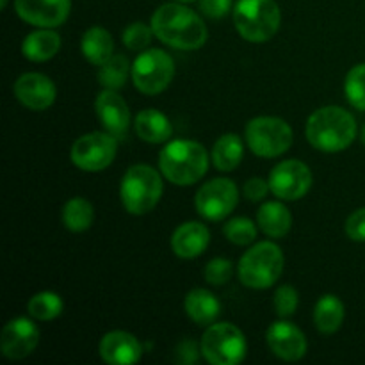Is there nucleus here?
<instances>
[{
	"label": "nucleus",
	"mask_w": 365,
	"mask_h": 365,
	"mask_svg": "<svg viewBox=\"0 0 365 365\" xmlns=\"http://www.w3.org/2000/svg\"><path fill=\"white\" fill-rule=\"evenodd\" d=\"M152 29L157 39L178 50L202 48L209 36L202 18L182 4L160 6L152 16Z\"/></svg>",
	"instance_id": "f257e3e1"
},
{
	"label": "nucleus",
	"mask_w": 365,
	"mask_h": 365,
	"mask_svg": "<svg viewBox=\"0 0 365 365\" xmlns=\"http://www.w3.org/2000/svg\"><path fill=\"white\" fill-rule=\"evenodd\" d=\"M307 139L319 152L337 153L351 146L356 138V121L339 106L321 107L307 121Z\"/></svg>",
	"instance_id": "f03ea898"
},
{
	"label": "nucleus",
	"mask_w": 365,
	"mask_h": 365,
	"mask_svg": "<svg viewBox=\"0 0 365 365\" xmlns=\"http://www.w3.org/2000/svg\"><path fill=\"white\" fill-rule=\"evenodd\" d=\"M160 173L175 185H192L209 170V153L196 141L168 143L159 155Z\"/></svg>",
	"instance_id": "7ed1b4c3"
},
{
	"label": "nucleus",
	"mask_w": 365,
	"mask_h": 365,
	"mask_svg": "<svg viewBox=\"0 0 365 365\" xmlns=\"http://www.w3.org/2000/svg\"><path fill=\"white\" fill-rule=\"evenodd\" d=\"M163 178L148 164L128 168L120 185V196L127 212L143 216L157 207L163 196Z\"/></svg>",
	"instance_id": "20e7f679"
},
{
	"label": "nucleus",
	"mask_w": 365,
	"mask_h": 365,
	"mask_svg": "<svg viewBox=\"0 0 365 365\" xmlns=\"http://www.w3.org/2000/svg\"><path fill=\"white\" fill-rule=\"evenodd\" d=\"M282 13L274 0H239L234 24L239 34L250 43H266L280 29Z\"/></svg>",
	"instance_id": "39448f33"
},
{
	"label": "nucleus",
	"mask_w": 365,
	"mask_h": 365,
	"mask_svg": "<svg viewBox=\"0 0 365 365\" xmlns=\"http://www.w3.org/2000/svg\"><path fill=\"white\" fill-rule=\"evenodd\" d=\"M284 253L274 242H257L239 260V278L250 289H269L284 273Z\"/></svg>",
	"instance_id": "423d86ee"
},
{
	"label": "nucleus",
	"mask_w": 365,
	"mask_h": 365,
	"mask_svg": "<svg viewBox=\"0 0 365 365\" xmlns=\"http://www.w3.org/2000/svg\"><path fill=\"white\" fill-rule=\"evenodd\" d=\"M245 138L255 155L273 159L291 148L294 134L291 125L282 118L259 116L246 125Z\"/></svg>",
	"instance_id": "0eeeda50"
},
{
	"label": "nucleus",
	"mask_w": 365,
	"mask_h": 365,
	"mask_svg": "<svg viewBox=\"0 0 365 365\" xmlns=\"http://www.w3.org/2000/svg\"><path fill=\"white\" fill-rule=\"evenodd\" d=\"M134 86L145 95H159L175 77V63L168 52L160 48L143 50L130 68Z\"/></svg>",
	"instance_id": "6e6552de"
},
{
	"label": "nucleus",
	"mask_w": 365,
	"mask_h": 365,
	"mask_svg": "<svg viewBox=\"0 0 365 365\" xmlns=\"http://www.w3.org/2000/svg\"><path fill=\"white\" fill-rule=\"evenodd\" d=\"M202 355L212 365H237L246 356L245 334L230 323L209 327L202 337Z\"/></svg>",
	"instance_id": "1a4fd4ad"
},
{
	"label": "nucleus",
	"mask_w": 365,
	"mask_h": 365,
	"mask_svg": "<svg viewBox=\"0 0 365 365\" xmlns=\"http://www.w3.org/2000/svg\"><path fill=\"white\" fill-rule=\"evenodd\" d=\"M116 138L109 132H89L81 135L71 146V163L82 171L96 173L110 166L116 157Z\"/></svg>",
	"instance_id": "9d476101"
},
{
	"label": "nucleus",
	"mask_w": 365,
	"mask_h": 365,
	"mask_svg": "<svg viewBox=\"0 0 365 365\" xmlns=\"http://www.w3.org/2000/svg\"><path fill=\"white\" fill-rule=\"evenodd\" d=\"M239 202V189L228 178H214L196 192V212L209 221H223L230 216Z\"/></svg>",
	"instance_id": "9b49d317"
},
{
	"label": "nucleus",
	"mask_w": 365,
	"mask_h": 365,
	"mask_svg": "<svg viewBox=\"0 0 365 365\" xmlns=\"http://www.w3.org/2000/svg\"><path fill=\"white\" fill-rule=\"evenodd\" d=\"M312 187V171L296 159L277 164L269 173V189L277 198L294 202L303 198Z\"/></svg>",
	"instance_id": "f8f14e48"
},
{
	"label": "nucleus",
	"mask_w": 365,
	"mask_h": 365,
	"mask_svg": "<svg viewBox=\"0 0 365 365\" xmlns=\"http://www.w3.org/2000/svg\"><path fill=\"white\" fill-rule=\"evenodd\" d=\"M39 344V328L27 317H16L4 327L0 349L9 360H21L31 355Z\"/></svg>",
	"instance_id": "ddd939ff"
},
{
	"label": "nucleus",
	"mask_w": 365,
	"mask_h": 365,
	"mask_svg": "<svg viewBox=\"0 0 365 365\" xmlns=\"http://www.w3.org/2000/svg\"><path fill=\"white\" fill-rule=\"evenodd\" d=\"M14 9L29 25L52 29L66 21L71 0H14Z\"/></svg>",
	"instance_id": "4468645a"
},
{
	"label": "nucleus",
	"mask_w": 365,
	"mask_h": 365,
	"mask_svg": "<svg viewBox=\"0 0 365 365\" xmlns=\"http://www.w3.org/2000/svg\"><path fill=\"white\" fill-rule=\"evenodd\" d=\"M266 341L273 355L285 362H298L307 353L305 334L296 324L277 321L266 331Z\"/></svg>",
	"instance_id": "2eb2a0df"
},
{
	"label": "nucleus",
	"mask_w": 365,
	"mask_h": 365,
	"mask_svg": "<svg viewBox=\"0 0 365 365\" xmlns=\"http://www.w3.org/2000/svg\"><path fill=\"white\" fill-rule=\"evenodd\" d=\"M14 96L21 106L32 110H45L53 106L57 96L56 84L43 73H24L14 82Z\"/></svg>",
	"instance_id": "dca6fc26"
},
{
	"label": "nucleus",
	"mask_w": 365,
	"mask_h": 365,
	"mask_svg": "<svg viewBox=\"0 0 365 365\" xmlns=\"http://www.w3.org/2000/svg\"><path fill=\"white\" fill-rule=\"evenodd\" d=\"M95 110L103 128L116 139L125 138L130 127V109L125 100L113 89H106L95 100Z\"/></svg>",
	"instance_id": "f3484780"
},
{
	"label": "nucleus",
	"mask_w": 365,
	"mask_h": 365,
	"mask_svg": "<svg viewBox=\"0 0 365 365\" xmlns=\"http://www.w3.org/2000/svg\"><path fill=\"white\" fill-rule=\"evenodd\" d=\"M100 356L110 365H132L143 356V346L128 331L114 330L102 337L98 346Z\"/></svg>",
	"instance_id": "a211bd4d"
},
{
	"label": "nucleus",
	"mask_w": 365,
	"mask_h": 365,
	"mask_svg": "<svg viewBox=\"0 0 365 365\" xmlns=\"http://www.w3.org/2000/svg\"><path fill=\"white\" fill-rule=\"evenodd\" d=\"M210 242V232L200 221H187L175 230L171 237V248L180 259H196L207 250Z\"/></svg>",
	"instance_id": "6ab92c4d"
},
{
	"label": "nucleus",
	"mask_w": 365,
	"mask_h": 365,
	"mask_svg": "<svg viewBox=\"0 0 365 365\" xmlns=\"http://www.w3.org/2000/svg\"><path fill=\"white\" fill-rule=\"evenodd\" d=\"M185 314L198 327H209L220 317L221 303L216 296L207 289H192L184 299Z\"/></svg>",
	"instance_id": "aec40b11"
},
{
	"label": "nucleus",
	"mask_w": 365,
	"mask_h": 365,
	"mask_svg": "<svg viewBox=\"0 0 365 365\" xmlns=\"http://www.w3.org/2000/svg\"><path fill=\"white\" fill-rule=\"evenodd\" d=\"M61 48V36L50 29L31 32L21 43V53L32 63H45L57 56Z\"/></svg>",
	"instance_id": "412c9836"
},
{
	"label": "nucleus",
	"mask_w": 365,
	"mask_h": 365,
	"mask_svg": "<svg viewBox=\"0 0 365 365\" xmlns=\"http://www.w3.org/2000/svg\"><path fill=\"white\" fill-rule=\"evenodd\" d=\"M135 132L139 138L152 145L166 143L173 134L170 120L166 114L159 113L157 109H145L135 116Z\"/></svg>",
	"instance_id": "4be33fe9"
},
{
	"label": "nucleus",
	"mask_w": 365,
	"mask_h": 365,
	"mask_svg": "<svg viewBox=\"0 0 365 365\" xmlns=\"http://www.w3.org/2000/svg\"><path fill=\"white\" fill-rule=\"evenodd\" d=\"M257 223L267 237L280 239L285 237L291 230L292 216L284 203L267 202L257 212Z\"/></svg>",
	"instance_id": "5701e85b"
},
{
	"label": "nucleus",
	"mask_w": 365,
	"mask_h": 365,
	"mask_svg": "<svg viewBox=\"0 0 365 365\" xmlns=\"http://www.w3.org/2000/svg\"><path fill=\"white\" fill-rule=\"evenodd\" d=\"M82 56L95 66H102L103 63L114 56V41L109 31L103 27H91L86 31L81 41Z\"/></svg>",
	"instance_id": "b1692460"
},
{
	"label": "nucleus",
	"mask_w": 365,
	"mask_h": 365,
	"mask_svg": "<svg viewBox=\"0 0 365 365\" xmlns=\"http://www.w3.org/2000/svg\"><path fill=\"white\" fill-rule=\"evenodd\" d=\"M344 303L334 294H324L314 309V323L323 335H331L344 323Z\"/></svg>",
	"instance_id": "393cba45"
},
{
	"label": "nucleus",
	"mask_w": 365,
	"mask_h": 365,
	"mask_svg": "<svg viewBox=\"0 0 365 365\" xmlns=\"http://www.w3.org/2000/svg\"><path fill=\"white\" fill-rule=\"evenodd\" d=\"M245 148L237 134H223L212 148V163L220 171H234L241 164Z\"/></svg>",
	"instance_id": "a878e982"
},
{
	"label": "nucleus",
	"mask_w": 365,
	"mask_h": 365,
	"mask_svg": "<svg viewBox=\"0 0 365 365\" xmlns=\"http://www.w3.org/2000/svg\"><path fill=\"white\" fill-rule=\"evenodd\" d=\"M95 221V210L86 198H71L63 207V223L70 232H86Z\"/></svg>",
	"instance_id": "bb28decb"
},
{
	"label": "nucleus",
	"mask_w": 365,
	"mask_h": 365,
	"mask_svg": "<svg viewBox=\"0 0 365 365\" xmlns=\"http://www.w3.org/2000/svg\"><path fill=\"white\" fill-rule=\"evenodd\" d=\"M63 299L52 291H43L32 296L27 303V310L34 319L52 321L63 314Z\"/></svg>",
	"instance_id": "cd10ccee"
},
{
	"label": "nucleus",
	"mask_w": 365,
	"mask_h": 365,
	"mask_svg": "<svg viewBox=\"0 0 365 365\" xmlns=\"http://www.w3.org/2000/svg\"><path fill=\"white\" fill-rule=\"evenodd\" d=\"M128 66L130 64H128L127 57L116 53V56H113L107 63L100 66L98 82L106 89H113V91L123 88L128 77Z\"/></svg>",
	"instance_id": "c85d7f7f"
},
{
	"label": "nucleus",
	"mask_w": 365,
	"mask_h": 365,
	"mask_svg": "<svg viewBox=\"0 0 365 365\" xmlns=\"http://www.w3.org/2000/svg\"><path fill=\"white\" fill-rule=\"evenodd\" d=\"M344 93L355 109L365 110V63L356 64L346 75Z\"/></svg>",
	"instance_id": "c756f323"
},
{
	"label": "nucleus",
	"mask_w": 365,
	"mask_h": 365,
	"mask_svg": "<svg viewBox=\"0 0 365 365\" xmlns=\"http://www.w3.org/2000/svg\"><path fill=\"white\" fill-rule=\"evenodd\" d=\"M225 237L237 246H246L255 241L257 227L248 217H234L223 227Z\"/></svg>",
	"instance_id": "7c9ffc66"
},
{
	"label": "nucleus",
	"mask_w": 365,
	"mask_h": 365,
	"mask_svg": "<svg viewBox=\"0 0 365 365\" xmlns=\"http://www.w3.org/2000/svg\"><path fill=\"white\" fill-rule=\"evenodd\" d=\"M152 36H155L152 27L141 24V21H135V24L128 25L123 31V45L127 48L134 50V52H139V50H145L150 45Z\"/></svg>",
	"instance_id": "2f4dec72"
},
{
	"label": "nucleus",
	"mask_w": 365,
	"mask_h": 365,
	"mask_svg": "<svg viewBox=\"0 0 365 365\" xmlns=\"http://www.w3.org/2000/svg\"><path fill=\"white\" fill-rule=\"evenodd\" d=\"M298 309V291L292 285H282L274 292V310L280 317H289Z\"/></svg>",
	"instance_id": "473e14b6"
},
{
	"label": "nucleus",
	"mask_w": 365,
	"mask_h": 365,
	"mask_svg": "<svg viewBox=\"0 0 365 365\" xmlns=\"http://www.w3.org/2000/svg\"><path fill=\"white\" fill-rule=\"evenodd\" d=\"M232 277V262L227 259H212L205 267V280L210 285H225Z\"/></svg>",
	"instance_id": "72a5a7b5"
},
{
	"label": "nucleus",
	"mask_w": 365,
	"mask_h": 365,
	"mask_svg": "<svg viewBox=\"0 0 365 365\" xmlns=\"http://www.w3.org/2000/svg\"><path fill=\"white\" fill-rule=\"evenodd\" d=\"M346 234L351 241L365 242V207L355 210L346 221Z\"/></svg>",
	"instance_id": "f704fd0d"
},
{
	"label": "nucleus",
	"mask_w": 365,
	"mask_h": 365,
	"mask_svg": "<svg viewBox=\"0 0 365 365\" xmlns=\"http://www.w3.org/2000/svg\"><path fill=\"white\" fill-rule=\"evenodd\" d=\"M232 6V0H200V9L209 18H223Z\"/></svg>",
	"instance_id": "c9c22d12"
},
{
	"label": "nucleus",
	"mask_w": 365,
	"mask_h": 365,
	"mask_svg": "<svg viewBox=\"0 0 365 365\" xmlns=\"http://www.w3.org/2000/svg\"><path fill=\"white\" fill-rule=\"evenodd\" d=\"M269 191V182H264L260 177L250 178L245 184V196L250 202H259Z\"/></svg>",
	"instance_id": "e433bc0d"
},
{
	"label": "nucleus",
	"mask_w": 365,
	"mask_h": 365,
	"mask_svg": "<svg viewBox=\"0 0 365 365\" xmlns=\"http://www.w3.org/2000/svg\"><path fill=\"white\" fill-rule=\"evenodd\" d=\"M177 362L180 364H195L198 359V348L192 341H184L177 348Z\"/></svg>",
	"instance_id": "4c0bfd02"
},
{
	"label": "nucleus",
	"mask_w": 365,
	"mask_h": 365,
	"mask_svg": "<svg viewBox=\"0 0 365 365\" xmlns=\"http://www.w3.org/2000/svg\"><path fill=\"white\" fill-rule=\"evenodd\" d=\"M6 6H7V0H2V4H0V7H2V9H6Z\"/></svg>",
	"instance_id": "58836bf2"
},
{
	"label": "nucleus",
	"mask_w": 365,
	"mask_h": 365,
	"mask_svg": "<svg viewBox=\"0 0 365 365\" xmlns=\"http://www.w3.org/2000/svg\"><path fill=\"white\" fill-rule=\"evenodd\" d=\"M360 139H362V143L365 145V127H364V130H362V138H360Z\"/></svg>",
	"instance_id": "ea45409f"
},
{
	"label": "nucleus",
	"mask_w": 365,
	"mask_h": 365,
	"mask_svg": "<svg viewBox=\"0 0 365 365\" xmlns=\"http://www.w3.org/2000/svg\"><path fill=\"white\" fill-rule=\"evenodd\" d=\"M180 2H195V0H180Z\"/></svg>",
	"instance_id": "a19ab883"
}]
</instances>
